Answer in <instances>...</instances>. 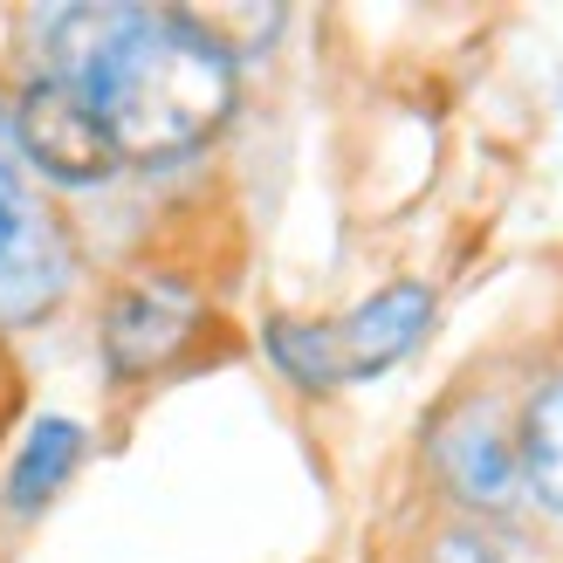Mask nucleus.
I'll use <instances>...</instances> for the list:
<instances>
[{"mask_svg": "<svg viewBox=\"0 0 563 563\" xmlns=\"http://www.w3.org/2000/svg\"><path fill=\"white\" fill-rule=\"evenodd\" d=\"M82 90L97 97L110 145L137 173H165L213 152L241 110V63L220 48L192 8H124L103 63Z\"/></svg>", "mask_w": 563, "mask_h": 563, "instance_id": "obj_1", "label": "nucleus"}, {"mask_svg": "<svg viewBox=\"0 0 563 563\" xmlns=\"http://www.w3.org/2000/svg\"><path fill=\"white\" fill-rule=\"evenodd\" d=\"M419 482L446 516H516L522 509L516 391L488 378L446 391L419 427Z\"/></svg>", "mask_w": 563, "mask_h": 563, "instance_id": "obj_2", "label": "nucleus"}, {"mask_svg": "<svg viewBox=\"0 0 563 563\" xmlns=\"http://www.w3.org/2000/svg\"><path fill=\"white\" fill-rule=\"evenodd\" d=\"M213 323V296L200 275L145 262L110 282V296L97 302V364L110 385H158L200 351V336Z\"/></svg>", "mask_w": 563, "mask_h": 563, "instance_id": "obj_3", "label": "nucleus"}, {"mask_svg": "<svg viewBox=\"0 0 563 563\" xmlns=\"http://www.w3.org/2000/svg\"><path fill=\"white\" fill-rule=\"evenodd\" d=\"M14 131H21L27 179H48L63 192H97L124 173L97 97L69 76H21L14 82Z\"/></svg>", "mask_w": 563, "mask_h": 563, "instance_id": "obj_4", "label": "nucleus"}, {"mask_svg": "<svg viewBox=\"0 0 563 563\" xmlns=\"http://www.w3.org/2000/svg\"><path fill=\"white\" fill-rule=\"evenodd\" d=\"M433 330H440V289L427 275H391V282L364 289L351 309L330 317L336 372H344V385H378V378L399 372L406 357L427 351Z\"/></svg>", "mask_w": 563, "mask_h": 563, "instance_id": "obj_5", "label": "nucleus"}, {"mask_svg": "<svg viewBox=\"0 0 563 563\" xmlns=\"http://www.w3.org/2000/svg\"><path fill=\"white\" fill-rule=\"evenodd\" d=\"M76 268H82L76 234L55 213L35 207V213L21 220V234L8 241V255H0V330H35V323H48L55 309L69 302Z\"/></svg>", "mask_w": 563, "mask_h": 563, "instance_id": "obj_6", "label": "nucleus"}, {"mask_svg": "<svg viewBox=\"0 0 563 563\" xmlns=\"http://www.w3.org/2000/svg\"><path fill=\"white\" fill-rule=\"evenodd\" d=\"M90 461V427L69 412H35L14 440V461H8V482H0V501L8 516H42L55 495L76 482V467Z\"/></svg>", "mask_w": 563, "mask_h": 563, "instance_id": "obj_7", "label": "nucleus"}, {"mask_svg": "<svg viewBox=\"0 0 563 563\" xmlns=\"http://www.w3.org/2000/svg\"><path fill=\"white\" fill-rule=\"evenodd\" d=\"M516 454H522V501L563 522V357H550L516 391Z\"/></svg>", "mask_w": 563, "mask_h": 563, "instance_id": "obj_8", "label": "nucleus"}, {"mask_svg": "<svg viewBox=\"0 0 563 563\" xmlns=\"http://www.w3.org/2000/svg\"><path fill=\"white\" fill-rule=\"evenodd\" d=\"M255 344L268 357V372L302 391V399H336L344 372H336V344H330V317H296V309H268Z\"/></svg>", "mask_w": 563, "mask_h": 563, "instance_id": "obj_9", "label": "nucleus"}, {"mask_svg": "<svg viewBox=\"0 0 563 563\" xmlns=\"http://www.w3.org/2000/svg\"><path fill=\"white\" fill-rule=\"evenodd\" d=\"M412 563H550V543L522 516H440Z\"/></svg>", "mask_w": 563, "mask_h": 563, "instance_id": "obj_10", "label": "nucleus"}, {"mask_svg": "<svg viewBox=\"0 0 563 563\" xmlns=\"http://www.w3.org/2000/svg\"><path fill=\"white\" fill-rule=\"evenodd\" d=\"M0 200H27V158H21V131H14V90H0Z\"/></svg>", "mask_w": 563, "mask_h": 563, "instance_id": "obj_11", "label": "nucleus"}, {"mask_svg": "<svg viewBox=\"0 0 563 563\" xmlns=\"http://www.w3.org/2000/svg\"><path fill=\"white\" fill-rule=\"evenodd\" d=\"M35 213V207H21V200H0V255H8V241L21 234V220Z\"/></svg>", "mask_w": 563, "mask_h": 563, "instance_id": "obj_12", "label": "nucleus"}]
</instances>
